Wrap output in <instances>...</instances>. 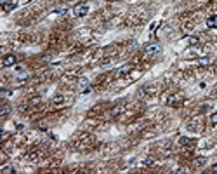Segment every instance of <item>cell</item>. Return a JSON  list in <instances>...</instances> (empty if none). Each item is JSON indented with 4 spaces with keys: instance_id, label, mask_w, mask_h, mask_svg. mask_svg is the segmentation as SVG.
<instances>
[{
    "instance_id": "1",
    "label": "cell",
    "mask_w": 217,
    "mask_h": 174,
    "mask_svg": "<svg viewBox=\"0 0 217 174\" xmlns=\"http://www.w3.org/2000/svg\"><path fill=\"white\" fill-rule=\"evenodd\" d=\"M73 14H75L77 18H83V16H87V14H89V4H85V2L77 4V5L73 7Z\"/></svg>"
},
{
    "instance_id": "2",
    "label": "cell",
    "mask_w": 217,
    "mask_h": 174,
    "mask_svg": "<svg viewBox=\"0 0 217 174\" xmlns=\"http://www.w3.org/2000/svg\"><path fill=\"white\" fill-rule=\"evenodd\" d=\"M160 51H162V47H160V44H157V42H149V44L144 45V54L146 56H155Z\"/></svg>"
},
{
    "instance_id": "3",
    "label": "cell",
    "mask_w": 217,
    "mask_h": 174,
    "mask_svg": "<svg viewBox=\"0 0 217 174\" xmlns=\"http://www.w3.org/2000/svg\"><path fill=\"white\" fill-rule=\"evenodd\" d=\"M78 87H80V91H82V92H89V91H90V85H89V80H87L85 77L78 78Z\"/></svg>"
},
{
    "instance_id": "4",
    "label": "cell",
    "mask_w": 217,
    "mask_h": 174,
    "mask_svg": "<svg viewBox=\"0 0 217 174\" xmlns=\"http://www.w3.org/2000/svg\"><path fill=\"white\" fill-rule=\"evenodd\" d=\"M16 63H18V56H14V54L5 56L4 61H2V64H4V66H12V64H16Z\"/></svg>"
},
{
    "instance_id": "5",
    "label": "cell",
    "mask_w": 217,
    "mask_h": 174,
    "mask_svg": "<svg viewBox=\"0 0 217 174\" xmlns=\"http://www.w3.org/2000/svg\"><path fill=\"white\" fill-rule=\"evenodd\" d=\"M212 63V58L210 56H203V58L198 59V66H201V68H205V66H208Z\"/></svg>"
},
{
    "instance_id": "6",
    "label": "cell",
    "mask_w": 217,
    "mask_h": 174,
    "mask_svg": "<svg viewBox=\"0 0 217 174\" xmlns=\"http://www.w3.org/2000/svg\"><path fill=\"white\" fill-rule=\"evenodd\" d=\"M129 72H130V66H129V64H125V66L118 68V72H117V77H123V75H127Z\"/></svg>"
},
{
    "instance_id": "7",
    "label": "cell",
    "mask_w": 217,
    "mask_h": 174,
    "mask_svg": "<svg viewBox=\"0 0 217 174\" xmlns=\"http://www.w3.org/2000/svg\"><path fill=\"white\" fill-rule=\"evenodd\" d=\"M207 26H208V28H217V14L207 19Z\"/></svg>"
},
{
    "instance_id": "8",
    "label": "cell",
    "mask_w": 217,
    "mask_h": 174,
    "mask_svg": "<svg viewBox=\"0 0 217 174\" xmlns=\"http://www.w3.org/2000/svg\"><path fill=\"white\" fill-rule=\"evenodd\" d=\"M205 162H207V158H205V157H198V158H195L193 165H195V167H201V165H205Z\"/></svg>"
},
{
    "instance_id": "9",
    "label": "cell",
    "mask_w": 217,
    "mask_h": 174,
    "mask_svg": "<svg viewBox=\"0 0 217 174\" xmlns=\"http://www.w3.org/2000/svg\"><path fill=\"white\" fill-rule=\"evenodd\" d=\"M153 164H155V158L153 157H148V158L142 160V167H151Z\"/></svg>"
},
{
    "instance_id": "10",
    "label": "cell",
    "mask_w": 217,
    "mask_h": 174,
    "mask_svg": "<svg viewBox=\"0 0 217 174\" xmlns=\"http://www.w3.org/2000/svg\"><path fill=\"white\" fill-rule=\"evenodd\" d=\"M9 113H11V105L4 103V106H2V117H7Z\"/></svg>"
},
{
    "instance_id": "11",
    "label": "cell",
    "mask_w": 217,
    "mask_h": 174,
    "mask_svg": "<svg viewBox=\"0 0 217 174\" xmlns=\"http://www.w3.org/2000/svg\"><path fill=\"white\" fill-rule=\"evenodd\" d=\"M177 143L181 146H186V145H189V137H186V136H181L177 139Z\"/></svg>"
},
{
    "instance_id": "12",
    "label": "cell",
    "mask_w": 217,
    "mask_h": 174,
    "mask_svg": "<svg viewBox=\"0 0 217 174\" xmlns=\"http://www.w3.org/2000/svg\"><path fill=\"white\" fill-rule=\"evenodd\" d=\"M63 101H64V96H63V94H56L54 99H52V103H54V105H59V103H63Z\"/></svg>"
},
{
    "instance_id": "13",
    "label": "cell",
    "mask_w": 217,
    "mask_h": 174,
    "mask_svg": "<svg viewBox=\"0 0 217 174\" xmlns=\"http://www.w3.org/2000/svg\"><path fill=\"white\" fill-rule=\"evenodd\" d=\"M186 42H188L189 45H198V44H200V39H198V37H189Z\"/></svg>"
},
{
    "instance_id": "14",
    "label": "cell",
    "mask_w": 217,
    "mask_h": 174,
    "mask_svg": "<svg viewBox=\"0 0 217 174\" xmlns=\"http://www.w3.org/2000/svg\"><path fill=\"white\" fill-rule=\"evenodd\" d=\"M14 7H16V4H5L4 5V11L5 12H11V11H14Z\"/></svg>"
},
{
    "instance_id": "15",
    "label": "cell",
    "mask_w": 217,
    "mask_h": 174,
    "mask_svg": "<svg viewBox=\"0 0 217 174\" xmlns=\"http://www.w3.org/2000/svg\"><path fill=\"white\" fill-rule=\"evenodd\" d=\"M210 124H212V125H217V112L210 115Z\"/></svg>"
},
{
    "instance_id": "16",
    "label": "cell",
    "mask_w": 217,
    "mask_h": 174,
    "mask_svg": "<svg viewBox=\"0 0 217 174\" xmlns=\"http://www.w3.org/2000/svg\"><path fill=\"white\" fill-rule=\"evenodd\" d=\"M120 112H122V106H115V108L111 110V115H113V117H117V115L120 113Z\"/></svg>"
},
{
    "instance_id": "17",
    "label": "cell",
    "mask_w": 217,
    "mask_h": 174,
    "mask_svg": "<svg viewBox=\"0 0 217 174\" xmlns=\"http://www.w3.org/2000/svg\"><path fill=\"white\" fill-rule=\"evenodd\" d=\"M40 103H42V97H35L30 101V105H40Z\"/></svg>"
},
{
    "instance_id": "18",
    "label": "cell",
    "mask_w": 217,
    "mask_h": 174,
    "mask_svg": "<svg viewBox=\"0 0 217 174\" xmlns=\"http://www.w3.org/2000/svg\"><path fill=\"white\" fill-rule=\"evenodd\" d=\"M2 2V5H5V4H16L18 0H0Z\"/></svg>"
},
{
    "instance_id": "19",
    "label": "cell",
    "mask_w": 217,
    "mask_h": 174,
    "mask_svg": "<svg viewBox=\"0 0 217 174\" xmlns=\"http://www.w3.org/2000/svg\"><path fill=\"white\" fill-rule=\"evenodd\" d=\"M56 12H58V14H64V12H66V7H59V9H56Z\"/></svg>"
},
{
    "instance_id": "20",
    "label": "cell",
    "mask_w": 217,
    "mask_h": 174,
    "mask_svg": "<svg viewBox=\"0 0 217 174\" xmlns=\"http://www.w3.org/2000/svg\"><path fill=\"white\" fill-rule=\"evenodd\" d=\"M2 173H14V169H12V167H4Z\"/></svg>"
},
{
    "instance_id": "21",
    "label": "cell",
    "mask_w": 217,
    "mask_h": 174,
    "mask_svg": "<svg viewBox=\"0 0 217 174\" xmlns=\"http://www.w3.org/2000/svg\"><path fill=\"white\" fill-rule=\"evenodd\" d=\"M210 171H212V173H217V162L212 165V169H210Z\"/></svg>"
}]
</instances>
